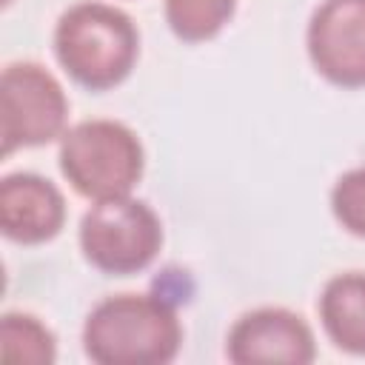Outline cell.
<instances>
[{"mask_svg": "<svg viewBox=\"0 0 365 365\" xmlns=\"http://www.w3.org/2000/svg\"><path fill=\"white\" fill-rule=\"evenodd\" d=\"M83 342L100 365H163L180 348V322L163 297L123 294L88 314Z\"/></svg>", "mask_w": 365, "mask_h": 365, "instance_id": "obj_1", "label": "cell"}, {"mask_svg": "<svg viewBox=\"0 0 365 365\" xmlns=\"http://www.w3.org/2000/svg\"><path fill=\"white\" fill-rule=\"evenodd\" d=\"M137 29L114 6L77 3L54 31V48L63 68L86 88H111L137 60Z\"/></svg>", "mask_w": 365, "mask_h": 365, "instance_id": "obj_2", "label": "cell"}, {"mask_svg": "<svg viewBox=\"0 0 365 365\" xmlns=\"http://www.w3.org/2000/svg\"><path fill=\"white\" fill-rule=\"evenodd\" d=\"M60 168L83 197H128L143 174V145L123 123L88 120L63 137Z\"/></svg>", "mask_w": 365, "mask_h": 365, "instance_id": "obj_3", "label": "cell"}, {"mask_svg": "<svg viewBox=\"0 0 365 365\" xmlns=\"http://www.w3.org/2000/svg\"><path fill=\"white\" fill-rule=\"evenodd\" d=\"M157 214L131 197L97 200L80 222V245L91 265L106 274L143 271L160 251Z\"/></svg>", "mask_w": 365, "mask_h": 365, "instance_id": "obj_4", "label": "cell"}, {"mask_svg": "<svg viewBox=\"0 0 365 365\" xmlns=\"http://www.w3.org/2000/svg\"><path fill=\"white\" fill-rule=\"evenodd\" d=\"M68 103L63 86L37 63H14L0 77L3 154L48 143L63 131Z\"/></svg>", "mask_w": 365, "mask_h": 365, "instance_id": "obj_5", "label": "cell"}, {"mask_svg": "<svg viewBox=\"0 0 365 365\" xmlns=\"http://www.w3.org/2000/svg\"><path fill=\"white\" fill-rule=\"evenodd\" d=\"M308 54L336 86H365V0H325L308 23Z\"/></svg>", "mask_w": 365, "mask_h": 365, "instance_id": "obj_6", "label": "cell"}, {"mask_svg": "<svg viewBox=\"0 0 365 365\" xmlns=\"http://www.w3.org/2000/svg\"><path fill=\"white\" fill-rule=\"evenodd\" d=\"M228 359L237 365L254 362H294L314 359L311 328L285 308H259L237 319L228 334Z\"/></svg>", "mask_w": 365, "mask_h": 365, "instance_id": "obj_7", "label": "cell"}, {"mask_svg": "<svg viewBox=\"0 0 365 365\" xmlns=\"http://www.w3.org/2000/svg\"><path fill=\"white\" fill-rule=\"evenodd\" d=\"M66 217L60 191L37 174H9L0 182V225L14 242L51 240Z\"/></svg>", "mask_w": 365, "mask_h": 365, "instance_id": "obj_8", "label": "cell"}, {"mask_svg": "<svg viewBox=\"0 0 365 365\" xmlns=\"http://www.w3.org/2000/svg\"><path fill=\"white\" fill-rule=\"evenodd\" d=\"M319 317L342 351L365 354V274L334 277L319 297Z\"/></svg>", "mask_w": 365, "mask_h": 365, "instance_id": "obj_9", "label": "cell"}, {"mask_svg": "<svg viewBox=\"0 0 365 365\" xmlns=\"http://www.w3.org/2000/svg\"><path fill=\"white\" fill-rule=\"evenodd\" d=\"M0 351L6 362L48 365L54 362V336L29 314H6L0 322Z\"/></svg>", "mask_w": 365, "mask_h": 365, "instance_id": "obj_10", "label": "cell"}, {"mask_svg": "<svg viewBox=\"0 0 365 365\" xmlns=\"http://www.w3.org/2000/svg\"><path fill=\"white\" fill-rule=\"evenodd\" d=\"M237 0H165L171 31L188 43L214 37L234 14Z\"/></svg>", "mask_w": 365, "mask_h": 365, "instance_id": "obj_11", "label": "cell"}, {"mask_svg": "<svg viewBox=\"0 0 365 365\" xmlns=\"http://www.w3.org/2000/svg\"><path fill=\"white\" fill-rule=\"evenodd\" d=\"M334 217L356 237H365V168L342 174L331 191Z\"/></svg>", "mask_w": 365, "mask_h": 365, "instance_id": "obj_12", "label": "cell"}]
</instances>
